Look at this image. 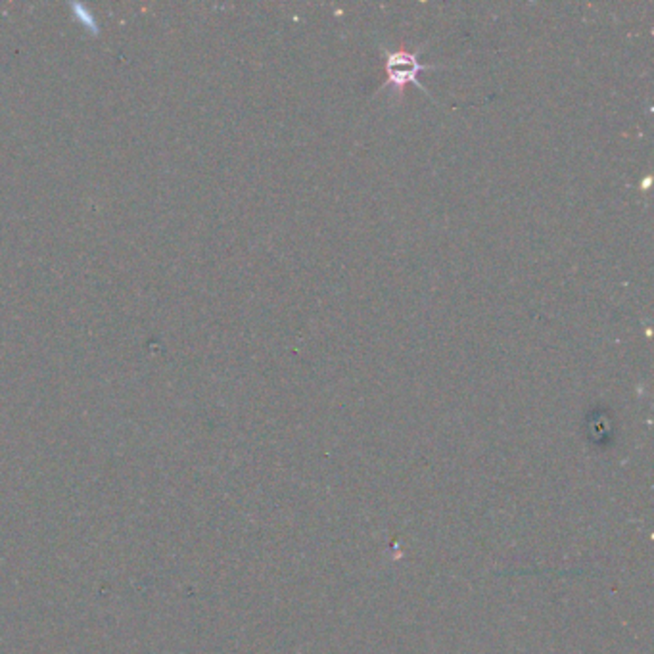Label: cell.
Here are the masks:
<instances>
[{
	"instance_id": "cell-1",
	"label": "cell",
	"mask_w": 654,
	"mask_h": 654,
	"mask_svg": "<svg viewBox=\"0 0 654 654\" xmlns=\"http://www.w3.org/2000/svg\"><path fill=\"white\" fill-rule=\"evenodd\" d=\"M386 54V83L384 86H395L397 91H404V86L409 83H414L416 86L424 91L426 95L428 88L419 81V73L430 71V69H440V66H428L419 59V52H409V50H384Z\"/></svg>"
},
{
	"instance_id": "cell-2",
	"label": "cell",
	"mask_w": 654,
	"mask_h": 654,
	"mask_svg": "<svg viewBox=\"0 0 654 654\" xmlns=\"http://www.w3.org/2000/svg\"><path fill=\"white\" fill-rule=\"evenodd\" d=\"M73 8H76V14H77V20H81L85 25L88 27H95L96 29V20L91 12H85V6L83 5H73Z\"/></svg>"
}]
</instances>
